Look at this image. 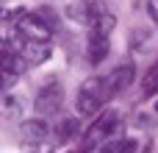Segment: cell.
Masks as SVG:
<instances>
[{"instance_id":"1","label":"cell","mask_w":158,"mask_h":153,"mask_svg":"<svg viewBox=\"0 0 158 153\" xmlns=\"http://www.w3.org/2000/svg\"><path fill=\"white\" fill-rule=\"evenodd\" d=\"M6 20L11 22L14 33H19V36H25V39H33V42H50V36H53V31H56L47 20H42L39 11L14 8V11L6 14Z\"/></svg>"},{"instance_id":"2","label":"cell","mask_w":158,"mask_h":153,"mask_svg":"<svg viewBox=\"0 0 158 153\" xmlns=\"http://www.w3.org/2000/svg\"><path fill=\"white\" fill-rule=\"evenodd\" d=\"M106 100H111L106 78H89V81H83V86L78 89L75 109H78V114L92 117V114H97V111L103 109V103H106Z\"/></svg>"},{"instance_id":"3","label":"cell","mask_w":158,"mask_h":153,"mask_svg":"<svg viewBox=\"0 0 158 153\" xmlns=\"http://www.w3.org/2000/svg\"><path fill=\"white\" fill-rule=\"evenodd\" d=\"M6 45H11V47L22 56V61H25L28 67H39V64H44V61L53 56L50 42H33V39H25V36H19V33H11V36L6 39Z\"/></svg>"},{"instance_id":"4","label":"cell","mask_w":158,"mask_h":153,"mask_svg":"<svg viewBox=\"0 0 158 153\" xmlns=\"http://www.w3.org/2000/svg\"><path fill=\"white\" fill-rule=\"evenodd\" d=\"M117 125H119V111H117V109H106V111H100V114L94 117V123L89 125V131H86V137H83V145L92 148V145L108 142V139L114 137Z\"/></svg>"},{"instance_id":"5","label":"cell","mask_w":158,"mask_h":153,"mask_svg":"<svg viewBox=\"0 0 158 153\" xmlns=\"http://www.w3.org/2000/svg\"><path fill=\"white\" fill-rule=\"evenodd\" d=\"M33 106H36V114H39V117H53V114H58V111L64 109V86H61L58 81H47V84L36 92Z\"/></svg>"},{"instance_id":"6","label":"cell","mask_w":158,"mask_h":153,"mask_svg":"<svg viewBox=\"0 0 158 153\" xmlns=\"http://www.w3.org/2000/svg\"><path fill=\"white\" fill-rule=\"evenodd\" d=\"M106 11L108 8L103 6V0H69L67 3V17L78 25H86V28H94Z\"/></svg>"},{"instance_id":"7","label":"cell","mask_w":158,"mask_h":153,"mask_svg":"<svg viewBox=\"0 0 158 153\" xmlns=\"http://www.w3.org/2000/svg\"><path fill=\"white\" fill-rule=\"evenodd\" d=\"M108 50H111L108 33L92 28V33H89V39H86V59H89V64H103L106 56H108Z\"/></svg>"},{"instance_id":"8","label":"cell","mask_w":158,"mask_h":153,"mask_svg":"<svg viewBox=\"0 0 158 153\" xmlns=\"http://www.w3.org/2000/svg\"><path fill=\"white\" fill-rule=\"evenodd\" d=\"M133 78H136V67L131 64V61H125V64H119L111 75H106V84H108V95L114 98V95H119V92H125L131 84H133Z\"/></svg>"},{"instance_id":"9","label":"cell","mask_w":158,"mask_h":153,"mask_svg":"<svg viewBox=\"0 0 158 153\" xmlns=\"http://www.w3.org/2000/svg\"><path fill=\"white\" fill-rule=\"evenodd\" d=\"M47 134H50V125H47L42 117H33V120H22V123H19V137H22L28 145L44 142Z\"/></svg>"},{"instance_id":"10","label":"cell","mask_w":158,"mask_h":153,"mask_svg":"<svg viewBox=\"0 0 158 153\" xmlns=\"http://www.w3.org/2000/svg\"><path fill=\"white\" fill-rule=\"evenodd\" d=\"M139 151V142L136 139H108L103 148H100V153H136Z\"/></svg>"},{"instance_id":"11","label":"cell","mask_w":158,"mask_h":153,"mask_svg":"<svg viewBox=\"0 0 158 153\" xmlns=\"http://www.w3.org/2000/svg\"><path fill=\"white\" fill-rule=\"evenodd\" d=\"M153 95H158V61L142 78V98H153Z\"/></svg>"},{"instance_id":"12","label":"cell","mask_w":158,"mask_h":153,"mask_svg":"<svg viewBox=\"0 0 158 153\" xmlns=\"http://www.w3.org/2000/svg\"><path fill=\"white\" fill-rule=\"evenodd\" d=\"M17 114H19V98H14V95H6V98H3V117L14 120Z\"/></svg>"},{"instance_id":"13","label":"cell","mask_w":158,"mask_h":153,"mask_svg":"<svg viewBox=\"0 0 158 153\" xmlns=\"http://www.w3.org/2000/svg\"><path fill=\"white\" fill-rule=\"evenodd\" d=\"M75 131H78V123H75V120H64V123H61V128H58V137H61V139H67V137H72Z\"/></svg>"},{"instance_id":"14","label":"cell","mask_w":158,"mask_h":153,"mask_svg":"<svg viewBox=\"0 0 158 153\" xmlns=\"http://www.w3.org/2000/svg\"><path fill=\"white\" fill-rule=\"evenodd\" d=\"M147 11H150V20L158 22V0H147Z\"/></svg>"},{"instance_id":"15","label":"cell","mask_w":158,"mask_h":153,"mask_svg":"<svg viewBox=\"0 0 158 153\" xmlns=\"http://www.w3.org/2000/svg\"><path fill=\"white\" fill-rule=\"evenodd\" d=\"M156 111H158V103H156Z\"/></svg>"}]
</instances>
